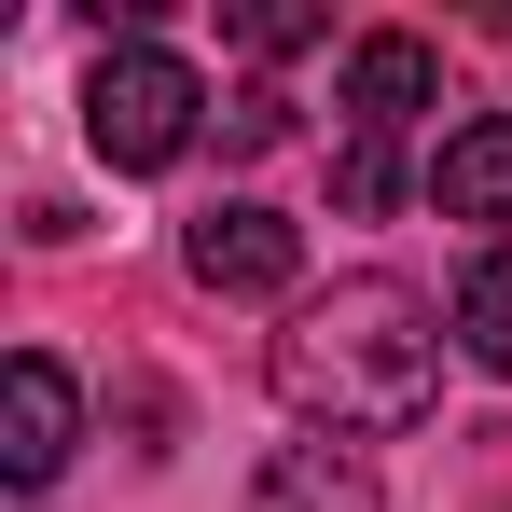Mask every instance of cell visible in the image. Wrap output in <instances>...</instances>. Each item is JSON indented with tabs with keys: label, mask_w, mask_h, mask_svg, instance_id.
<instances>
[{
	"label": "cell",
	"mask_w": 512,
	"mask_h": 512,
	"mask_svg": "<svg viewBox=\"0 0 512 512\" xmlns=\"http://www.w3.org/2000/svg\"><path fill=\"white\" fill-rule=\"evenodd\" d=\"M277 402L333 443H374V429H416L443 402V333L402 277H333L291 305L277 333Z\"/></svg>",
	"instance_id": "6da1fadb"
},
{
	"label": "cell",
	"mask_w": 512,
	"mask_h": 512,
	"mask_svg": "<svg viewBox=\"0 0 512 512\" xmlns=\"http://www.w3.org/2000/svg\"><path fill=\"white\" fill-rule=\"evenodd\" d=\"M208 125V84L180 70L167 42H111L97 56V84H84V139L111 153V167L139 180V167H180V139Z\"/></svg>",
	"instance_id": "7a4b0ae2"
},
{
	"label": "cell",
	"mask_w": 512,
	"mask_h": 512,
	"mask_svg": "<svg viewBox=\"0 0 512 512\" xmlns=\"http://www.w3.org/2000/svg\"><path fill=\"white\" fill-rule=\"evenodd\" d=\"M180 263L208 277V291H236V305H263V291H291L305 277V222L291 208H194V236H180Z\"/></svg>",
	"instance_id": "3957f363"
},
{
	"label": "cell",
	"mask_w": 512,
	"mask_h": 512,
	"mask_svg": "<svg viewBox=\"0 0 512 512\" xmlns=\"http://www.w3.org/2000/svg\"><path fill=\"white\" fill-rule=\"evenodd\" d=\"M70 443H84V388H70V360L14 346V374H0V471H14V485H56Z\"/></svg>",
	"instance_id": "277c9868"
},
{
	"label": "cell",
	"mask_w": 512,
	"mask_h": 512,
	"mask_svg": "<svg viewBox=\"0 0 512 512\" xmlns=\"http://www.w3.org/2000/svg\"><path fill=\"white\" fill-rule=\"evenodd\" d=\"M250 512H388V471H374L360 443H333V429H305V443L263 457Z\"/></svg>",
	"instance_id": "5b68a950"
},
{
	"label": "cell",
	"mask_w": 512,
	"mask_h": 512,
	"mask_svg": "<svg viewBox=\"0 0 512 512\" xmlns=\"http://www.w3.org/2000/svg\"><path fill=\"white\" fill-rule=\"evenodd\" d=\"M429 97H443V56H429L416 28H360V42H346V125L388 139V125H416Z\"/></svg>",
	"instance_id": "8992f818"
},
{
	"label": "cell",
	"mask_w": 512,
	"mask_h": 512,
	"mask_svg": "<svg viewBox=\"0 0 512 512\" xmlns=\"http://www.w3.org/2000/svg\"><path fill=\"white\" fill-rule=\"evenodd\" d=\"M429 208H443V222H512V111L457 125V139L429 153Z\"/></svg>",
	"instance_id": "52a82bcc"
},
{
	"label": "cell",
	"mask_w": 512,
	"mask_h": 512,
	"mask_svg": "<svg viewBox=\"0 0 512 512\" xmlns=\"http://www.w3.org/2000/svg\"><path fill=\"white\" fill-rule=\"evenodd\" d=\"M457 346H471L485 374H512V250H471V263H457Z\"/></svg>",
	"instance_id": "ba28073f"
},
{
	"label": "cell",
	"mask_w": 512,
	"mask_h": 512,
	"mask_svg": "<svg viewBox=\"0 0 512 512\" xmlns=\"http://www.w3.org/2000/svg\"><path fill=\"white\" fill-rule=\"evenodd\" d=\"M333 194L360 208V222H374V208H402V153H388L374 125H346V153H333Z\"/></svg>",
	"instance_id": "9c48e42d"
},
{
	"label": "cell",
	"mask_w": 512,
	"mask_h": 512,
	"mask_svg": "<svg viewBox=\"0 0 512 512\" xmlns=\"http://www.w3.org/2000/svg\"><path fill=\"white\" fill-rule=\"evenodd\" d=\"M222 28H236V42H250V56H305V42H319V28H333V14H305V0H236V14H222Z\"/></svg>",
	"instance_id": "30bf717a"
},
{
	"label": "cell",
	"mask_w": 512,
	"mask_h": 512,
	"mask_svg": "<svg viewBox=\"0 0 512 512\" xmlns=\"http://www.w3.org/2000/svg\"><path fill=\"white\" fill-rule=\"evenodd\" d=\"M277 139H291V97L277 84H250L236 111H222V153H277Z\"/></svg>",
	"instance_id": "8fae6325"
}]
</instances>
